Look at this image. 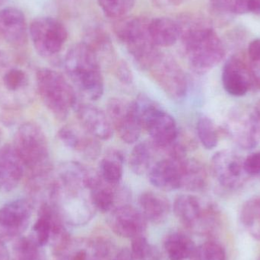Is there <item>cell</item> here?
Returning <instances> with one entry per match:
<instances>
[{"label":"cell","mask_w":260,"mask_h":260,"mask_svg":"<svg viewBox=\"0 0 260 260\" xmlns=\"http://www.w3.org/2000/svg\"><path fill=\"white\" fill-rule=\"evenodd\" d=\"M177 22L185 55L193 71L206 73L222 60L225 54L224 46L206 19L183 15Z\"/></svg>","instance_id":"1"},{"label":"cell","mask_w":260,"mask_h":260,"mask_svg":"<svg viewBox=\"0 0 260 260\" xmlns=\"http://www.w3.org/2000/svg\"><path fill=\"white\" fill-rule=\"evenodd\" d=\"M37 92V72L0 52V106L17 111L30 105Z\"/></svg>","instance_id":"2"},{"label":"cell","mask_w":260,"mask_h":260,"mask_svg":"<svg viewBox=\"0 0 260 260\" xmlns=\"http://www.w3.org/2000/svg\"><path fill=\"white\" fill-rule=\"evenodd\" d=\"M64 65L67 75L81 94L92 101L102 97L105 85L102 65L85 43L75 44L68 50Z\"/></svg>","instance_id":"3"},{"label":"cell","mask_w":260,"mask_h":260,"mask_svg":"<svg viewBox=\"0 0 260 260\" xmlns=\"http://www.w3.org/2000/svg\"><path fill=\"white\" fill-rule=\"evenodd\" d=\"M12 146L28 171V177L53 171L47 136L36 123L28 122L21 125L15 133Z\"/></svg>","instance_id":"4"},{"label":"cell","mask_w":260,"mask_h":260,"mask_svg":"<svg viewBox=\"0 0 260 260\" xmlns=\"http://www.w3.org/2000/svg\"><path fill=\"white\" fill-rule=\"evenodd\" d=\"M37 92L47 109L59 120H65L76 107L74 88L56 70L44 68L37 71Z\"/></svg>","instance_id":"5"},{"label":"cell","mask_w":260,"mask_h":260,"mask_svg":"<svg viewBox=\"0 0 260 260\" xmlns=\"http://www.w3.org/2000/svg\"><path fill=\"white\" fill-rule=\"evenodd\" d=\"M134 103L141 126L156 148L165 150L177 141L178 129L171 114L145 95L139 96Z\"/></svg>","instance_id":"6"},{"label":"cell","mask_w":260,"mask_h":260,"mask_svg":"<svg viewBox=\"0 0 260 260\" xmlns=\"http://www.w3.org/2000/svg\"><path fill=\"white\" fill-rule=\"evenodd\" d=\"M177 218L187 229L199 235H210L219 226V211L213 205H203L197 197L180 195L174 203Z\"/></svg>","instance_id":"7"},{"label":"cell","mask_w":260,"mask_h":260,"mask_svg":"<svg viewBox=\"0 0 260 260\" xmlns=\"http://www.w3.org/2000/svg\"><path fill=\"white\" fill-rule=\"evenodd\" d=\"M30 39L38 53L51 57L59 53L68 38L65 26L51 17L35 18L29 28Z\"/></svg>","instance_id":"8"},{"label":"cell","mask_w":260,"mask_h":260,"mask_svg":"<svg viewBox=\"0 0 260 260\" xmlns=\"http://www.w3.org/2000/svg\"><path fill=\"white\" fill-rule=\"evenodd\" d=\"M148 71L168 97L174 100L185 97L188 88L186 73L172 56L161 53Z\"/></svg>","instance_id":"9"},{"label":"cell","mask_w":260,"mask_h":260,"mask_svg":"<svg viewBox=\"0 0 260 260\" xmlns=\"http://www.w3.org/2000/svg\"><path fill=\"white\" fill-rule=\"evenodd\" d=\"M33 213V203L26 199L9 202L0 208V243L15 241L27 230Z\"/></svg>","instance_id":"10"},{"label":"cell","mask_w":260,"mask_h":260,"mask_svg":"<svg viewBox=\"0 0 260 260\" xmlns=\"http://www.w3.org/2000/svg\"><path fill=\"white\" fill-rule=\"evenodd\" d=\"M107 114L123 142L133 144L139 140L142 128L134 102L113 98L107 104Z\"/></svg>","instance_id":"11"},{"label":"cell","mask_w":260,"mask_h":260,"mask_svg":"<svg viewBox=\"0 0 260 260\" xmlns=\"http://www.w3.org/2000/svg\"><path fill=\"white\" fill-rule=\"evenodd\" d=\"M110 253L105 241L91 238H70L60 248L53 251V260H104Z\"/></svg>","instance_id":"12"},{"label":"cell","mask_w":260,"mask_h":260,"mask_svg":"<svg viewBox=\"0 0 260 260\" xmlns=\"http://www.w3.org/2000/svg\"><path fill=\"white\" fill-rule=\"evenodd\" d=\"M212 170L220 184L229 189H237L244 183L246 172L244 160L230 151L217 152L212 159Z\"/></svg>","instance_id":"13"},{"label":"cell","mask_w":260,"mask_h":260,"mask_svg":"<svg viewBox=\"0 0 260 260\" xmlns=\"http://www.w3.org/2000/svg\"><path fill=\"white\" fill-rule=\"evenodd\" d=\"M108 224L116 235L133 239L143 235L146 230L147 220L140 211L125 204L111 212Z\"/></svg>","instance_id":"14"},{"label":"cell","mask_w":260,"mask_h":260,"mask_svg":"<svg viewBox=\"0 0 260 260\" xmlns=\"http://www.w3.org/2000/svg\"><path fill=\"white\" fill-rule=\"evenodd\" d=\"M76 106L78 120L86 133L99 140H108L112 137L114 127L108 114L90 104Z\"/></svg>","instance_id":"15"},{"label":"cell","mask_w":260,"mask_h":260,"mask_svg":"<svg viewBox=\"0 0 260 260\" xmlns=\"http://www.w3.org/2000/svg\"><path fill=\"white\" fill-rule=\"evenodd\" d=\"M183 159L168 157L154 164L148 172L151 184L164 191L181 189L182 160Z\"/></svg>","instance_id":"16"},{"label":"cell","mask_w":260,"mask_h":260,"mask_svg":"<svg viewBox=\"0 0 260 260\" xmlns=\"http://www.w3.org/2000/svg\"><path fill=\"white\" fill-rule=\"evenodd\" d=\"M24 166L12 145L0 148V192H9L19 184Z\"/></svg>","instance_id":"17"},{"label":"cell","mask_w":260,"mask_h":260,"mask_svg":"<svg viewBox=\"0 0 260 260\" xmlns=\"http://www.w3.org/2000/svg\"><path fill=\"white\" fill-rule=\"evenodd\" d=\"M253 82L252 74L247 66L238 58L232 57L225 62L222 72V83L231 95H245Z\"/></svg>","instance_id":"18"},{"label":"cell","mask_w":260,"mask_h":260,"mask_svg":"<svg viewBox=\"0 0 260 260\" xmlns=\"http://www.w3.org/2000/svg\"><path fill=\"white\" fill-rule=\"evenodd\" d=\"M0 35L9 44L16 47L27 42V22L21 10L14 7L0 10Z\"/></svg>","instance_id":"19"},{"label":"cell","mask_w":260,"mask_h":260,"mask_svg":"<svg viewBox=\"0 0 260 260\" xmlns=\"http://www.w3.org/2000/svg\"><path fill=\"white\" fill-rule=\"evenodd\" d=\"M90 196L96 210L105 213L127 204L125 201L129 197V193L120 184H110L100 177L97 183L90 189Z\"/></svg>","instance_id":"20"},{"label":"cell","mask_w":260,"mask_h":260,"mask_svg":"<svg viewBox=\"0 0 260 260\" xmlns=\"http://www.w3.org/2000/svg\"><path fill=\"white\" fill-rule=\"evenodd\" d=\"M139 204L145 219L154 224L165 221L171 211L168 199L152 191L142 192L139 197Z\"/></svg>","instance_id":"21"},{"label":"cell","mask_w":260,"mask_h":260,"mask_svg":"<svg viewBox=\"0 0 260 260\" xmlns=\"http://www.w3.org/2000/svg\"><path fill=\"white\" fill-rule=\"evenodd\" d=\"M148 32L151 41L158 47H171L180 40V29L177 21L167 17L150 20Z\"/></svg>","instance_id":"22"},{"label":"cell","mask_w":260,"mask_h":260,"mask_svg":"<svg viewBox=\"0 0 260 260\" xmlns=\"http://www.w3.org/2000/svg\"><path fill=\"white\" fill-rule=\"evenodd\" d=\"M85 43L102 63L111 64L115 59V50L109 35L101 28H92L85 36Z\"/></svg>","instance_id":"23"},{"label":"cell","mask_w":260,"mask_h":260,"mask_svg":"<svg viewBox=\"0 0 260 260\" xmlns=\"http://www.w3.org/2000/svg\"><path fill=\"white\" fill-rule=\"evenodd\" d=\"M207 184V172L201 162L196 159L182 160L181 188L191 192L203 190Z\"/></svg>","instance_id":"24"},{"label":"cell","mask_w":260,"mask_h":260,"mask_svg":"<svg viewBox=\"0 0 260 260\" xmlns=\"http://www.w3.org/2000/svg\"><path fill=\"white\" fill-rule=\"evenodd\" d=\"M164 245L170 260L193 258L197 250L194 241L187 235L180 232H174L168 235Z\"/></svg>","instance_id":"25"},{"label":"cell","mask_w":260,"mask_h":260,"mask_svg":"<svg viewBox=\"0 0 260 260\" xmlns=\"http://www.w3.org/2000/svg\"><path fill=\"white\" fill-rule=\"evenodd\" d=\"M124 157L119 150H110L102 159L99 174L102 180L112 185L120 184L123 174Z\"/></svg>","instance_id":"26"},{"label":"cell","mask_w":260,"mask_h":260,"mask_svg":"<svg viewBox=\"0 0 260 260\" xmlns=\"http://www.w3.org/2000/svg\"><path fill=\"white\" fill-rule=\"evenodd\" d=\"M240 220L248 235L260 241V197L250 199L243 205Z\"/></svg>","instance_id":"27"},{"label":"cell","mask_w":260,"mask_h":260,"mask_svg":"<svg viewBox=\"0 0 260 260\" xmlns=\"http://www.w3.org/2000/svg\"><path fill=\"white\" fill-rule=\"evenodd\" d=\"M154 148V145L149 142H139L134 147L129 160V168L133 173L142 175L149 171Z\"/></svg>","instance_id":"28"},{"label":"cell","mask_w":260,"mask_h":260,"mask_svg":"<svg viewBox=\"0 0 260 260\" xmlns=\"http://www.w3.org/2000/svg\"><path fill=\"white\" fill-rule=\"evenodd\" d=\"M239 124L235 126V137L237 142L244 148H251L256 146L258 141V130L260 124L259 120L255 116L249 115L246 119L238 120Z\"/></svg>","instance_id":"29"},{"label":"cell","mask_w":260,"mask_h":260,"mask_svg":"<svg viewBox=\"0 0 260 260\" xmlns=\"http://www.w3.org/2000/svg\"><path fill=\"white\" fill-rule=\"evenodd\" d=\"M41 248L33 236L19 237L12 247V260H44Z\"/></svg>","instance_id":"30"},{"label":"cell","mask_w":260,"mask_h":260,"mask_svg":"<svg viewBox=\"0 0 260 260\" xmlns=\"http://www.w3.org/2000/svg\"><path fill=\"white\" fill-rule=\"evenodd\" d=\"M90 135L80 133L79 130L71 126H65L61 128L57 133L59 142L70 149L74 150L79 154L82 153L88 142Z\"/></svg>","instance_id":"31"},{"label":"cell","mask_w":260,"mask_h":260,"mask_svg":"<svg viewBox=\"0 0 260 260\" xmlns=\"http://www.w3.org/2000/svg\"><path fill=\"white\" fill-rule=\"evenodd\" d=\"M197 134L200 142L206 149H212L218 145V133L210 118L201 117L197 122Z\"/></svg>","instance_id":"32"},{"label":"cell","mask_w":260,"mask_h":260,"mask_svg":"<svg viewBox=\"0 0 260 260\" xmlns=\"http://www.w3.org/2000/svg\"><path fill=\"white\" fill-rule=\"evenodd\" d=\"M105 15L113 18L126 16L134 7L136 0H98Z\"/></svg>","instance_id":"33"},{"label":"cell","mask_w":260,"mask_h":260,"mask_svg":"<svg viewBox=\"0 0 260 260\" xmlns=\"http://www.w3.org/2000/svg\"><path fill=\"white\" fill-rule=\"evenodd\" d=\"M130 250L134 260L159 259V253L157 249L150 244L143 235L132 239Z\"/></svg>","instance_id":"34"},{"label":"cell","mask_w":260,"mask_h":260,"mask_svg":"<svg viewBox=\"0 0 260 260\" xmlns=\"http://www.w3.org/2000/svg\"><path fill=\"white\" fill-rule=\"evenodd\" d=\"M194 260H228L224 247L215 241H209L197 247Z\"/></svg>","instance_id":"35"},{"label":"cell","mask_w":260,"mask_h":260,"mask_svg":"<svg viewBox=\"0 0 260 260\" xmlns=\"http://www.w3.org/2000/svg\"><path fill=\"white\" fill-rule=\"evenodd\" d=\"M115 74L119 81L124 85H129L133 82V72L125 61L120 60L116 64Z\"/></svg>","instance_id":"36"},{"label":"cell","mask_w":260,"mask_h":260,"mask_svg":"<svg viewBox=\"0 0 260 260\" xmlns=\"http://www.w3.org/2000/svg\"><path fill=\"white\" fill-rule=\"evenodd\" d=\"M244 168L246 174L250 176L260 174V152L253 153L244 160Z\"/></svg>","instance_id":"37"},{"label":"cell","mask_w":260,"mask_h":260,"mask_svg":"<svg viewBox=\"0 0 260 260\" xmlns=\"http://www.w3.org/2000/svg\"><path fill=\"white\" fill-rule=\"evenodd\" d=\"M248 55L253 62H260V39H256L250 43L248 47Z\"/></svg>","instance_id":"38"},{"label":"cell","mask_w":260,"mask_h":260,"mask_svg":"<svg viewBox=\"0 0 260 260\" xmlns=\"http://www.w3.org/2000/svg\"><path fill=\"white\" fill-rule=\"evenodd\" d=\"M249 0H235L233 5V11L235 13L243 15L249 13Z\"/></svg>","instance_id":"39"},{"label":"cell","mask_w":260,"mask_h":260,"mask_svg":"<svg viewBox=\"0 0 260 260\" xmlns=\"http://www.w3.org/2000/svg\"><path fill=\"white\" fill-rule=\"evenodd\" d=\"M249 12L260 15V0H249Z\"/></svg>","instance_id":"40"},{"label":"cell","mask_w":260,"mask_h":260,"mask_svg":"<svg viewBox=\"0 0 260 260\" xmlns=\"http://www.w3.org/2000/svg\"><path fill=\"white\" fill-rule=\"evenodd\" d=\"M157 4L161 6H178L184 3L186 0H155Z\"/></svg>","instance_id":"41"},{"label":"cell","mask_w":260,"mask_h":260,"mask_svg":"<svg viewBox=\"0 0 260 260\" xmlns=\"http://www.w3.org/2000/svg\"><path fill=\"white\" fill-rule=\"evenodd\" d=\"M0 260H10L9 250L3 243H0Z\"/></svg>","instance_id":"42"},{"label":"cell","mask_w":260,"mask_h":260,"mask_svg":"<svg viewBox=\"0 0 260 260\" xmlns=\"http://www.w3.org/2000/svg\"><path fill=\"white\" fill-rule=\"evenodd\" d=\"M258 66L253 70L252 74L253 82H256V85L260 88V62H257Z\"/></svg>","instance_id":"43"},{"label":"cell","mask_w":260,"mask_h":260,"mask_svg":"<svg viewBox=\"0 0 260 260\" xmlns=\"http://www.w3.org/2000/svg\"><path fill=\"white\" fill-rule=\"evenodd\" d=\"M255 110H256L255 114H256V117H257L260 123V100L257 102V103H256V108H255Z\"/></svg>","instance_id":"44"},{"label":"cell","mask_w":260,"mask_h":260,"mask_svg":"<svg viewBox=\"0 0 260 260\" xmlns=\"http://www.w3.org/2000/svg\"><path fill=\"white\" fill-rule=\"evenodd\" d=\"M216 6H222L224 3H227L228 0H212Z\"/></svg>","instance_id":"45"},{"label":"cell","mask_w":260,"mask_h":260,"mask_svg":"<svg viewBox=\"0 0 260 260\" xmlns=\"http://www.w3.org/2000/svg\"><path fill=\"white\" fill-rule=\"evenodd\" d=\"M8 0H0V6H3V5L6 4L7 3Z\"/></svg>","instance_id":"46"},{"label":"cell","mask_w":260,"mask_h":260,"mask_svg":"<svg viewBox=\"0 0 260 260\" xmlns=\"http://www.w3.org/2000/svg\"><path fill=\"white\" fill-rule=\"evenodd\" d=\"M1 139H2V133H1V130H0V141H1Z\"/></svg>","instance_id":"47"},{"label":"cell","mask_w":260,"mask_h":260,"mask_svg":"<svg viewBox=\"0 0 260 260\" xmlns=\"http://www.w3.org/2000/svg\"><path fill=\"white\" fill-rule=\"evenodd\" d=\"M257 260H260V257L259 258V259H258Z\"/></svg>","instance_id":"48"}]
</instances>
